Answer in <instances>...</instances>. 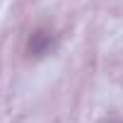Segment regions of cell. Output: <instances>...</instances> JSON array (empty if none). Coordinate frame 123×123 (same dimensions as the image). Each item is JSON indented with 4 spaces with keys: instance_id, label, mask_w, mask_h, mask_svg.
<instances>
[{
    "instance_id": "obj_1",
    "label": "cell",
    "mask_w": 123,
    "mask_h": 123,
    "mask_svg": "<svg viewBox=\"0 0 123 123\" xmlns=\"http://www.w3.org/2000/svg\"><path fill=\"white\" fill-rule=\"evenodd\" d=\"M53 46H55L53 34L46 31V29L34 31V34L29 36V41H27V51H29L31 58H43V55H48V53L53 51Z\"/></svg>"
}]
</instances>
